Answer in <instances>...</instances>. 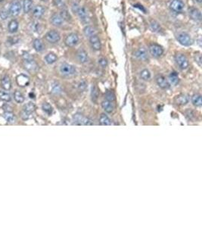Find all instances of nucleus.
Masks as SVG:
<instances>
[{"mask_svg": "<svg viewBox=\"0 0 202 227\" xmlns=\"http://www.w3.org/2000/svg\"><path fill=\"white\" fill-rule=\"evenodd\" d=\"M36 110V106L33 102H28L23 108V111L21 113V117L23 120H27L31 117L32 114Z\"/></svg>", "mask_w": 202, "mask_h": 227, "instance_id": "obj_1", "label": "nucleus"}, {"mask_svg": "<svg viewBox=\"0 0 202 227\" xmlns=\"http://www.w3.org/2000/svg\"><path fill=\"white\" fill-rule=\"evenodd\" d=\"M23 58H24V67L26 69L29 71H35L37 69V65L36 62H34L31 56L27 53H24L23 55Z\"/></svg>", "mask_w": 202, "mask_h": 227, "instance_id": "obj_2", "label": "nucleus"}, {"mask_svg": "<svg viewBox=\"0 0 202 227\" xmlns=\"http://www.w3.org/2000/svg\"><path fill=\"white\" fill-rule=\"evenodd\" d=\"M177 40L181 45H184V46H189L193 43V40H192L191 36L186 32H182V33H179L177 35Z\"/></svg>", "mask_w": 202, "mask_h": 227, "instance_id": "obj_3", "label": "nucleus"}, {"mask_svg": "<svg viewBox=\"0 0 202 227\" xmlns=\"http://www.w3.org/2000/svg\"><path fill=\"white\" fill-rule=\"evenodd\" d=\"M45 39L48 42H50V43H57V42H58L60 41L61 35L57 30H51L47 32L46 34L45 35Z\"/></svg>", "mask_w": 202, "mask_h": 227, "instance_id": "obj_4", "label": "nucleus"}, {"mask_svg": "<svg viewBox=\"0 0 202 227\" xmlns=\"http://www.w3.org/2000/svg\"><path fill=\"white\" fill-rule=\"evenodd\" d=\"M175 61L179 68L182 70H186L189 68V60L183 54H177L175 56Z\"/></svg>", "mask_w": 202, "mask_h": 227, "instance_id": "obj_5", "label": "nucleus"}, {"mask_svg": "<svg viewBox=\"0 0 202 227\" xmlns=\"http://www.w3.org/2000/svg\"><path fill=\"white\" fill-rule=\"evenodd\" d=\"M21 8H22V5H21L20 1H18V0L13 1L11 3L10 7H9L8 9L9 15L12 17L18 16L20 14V12H21Z\"/></svg>", "mask_w": 202, "mask_h": 227, "instance_id": "obj_6", "label": "nucleus"}, {"mask_svg": "<svg viewBox=\"0 0 202 227\" xmlns=\"http://www.w3.org/2000/svg\"><path fill=\"white\" fill-rule=\"evenodd\" d=\"M79 36L77 33H71L66 36L65 39V45L68 47H74L78 44Z\"/></svg>", "mask_w": 202, "mask_h": 227, "instance_id": "obj_7", "label": "nucleus"}, {"mask_svg": "<svg viewBox=\"0 0 202 227\" xmlns=\"http://www.w3.org/2000/svg\"><path fill=\"white\" fill-rule=\"evenodd\" d=\"M61 74L65 76L74 75L76 73V68L73 65H69L68 63H63L60 66Z\"/></svg>", "mask_w": 202, "mask_h": 227, "instance_id": "obj_8", "label": "nucleus"}, {"mask_svg": "<svg viewBox=\"0 0 202 227\" xmlns=\"http://www.w3.org/2000/svg\"><path fill=\"white\" fill-rule=\"evenodd\" d=\"M170 8L175 13H180L185 8V4L182 0H172L170 4Z\"/></svg>", "mask_w": 202, "mask_h": 227, "instance_id": "obj_9", "label": "nucleus"}, {"mask_svg": "<svg viewBox=\"0 0 202 227\" xmlns=\"http://www.w3.org/2000/svg\"><path fill=\"white\" fill-rule=\"evenodd\" d=\"M89 39L92 49L95 50V51H99L101 48V43L98 35L95 33V34L91 36Z\"/></svg>", "mask_w": 202, "mask_h": 227, "instance_id": "obj_10", "label": "nucleus"}, {"mask_svg": "<svg viewBox=\"0 0 202 227\" xmlns=\"http://www.w3.org/2000/svg\"><path fill=\"white\" fill-rule=\"evenodd\" d=\"M149 52L153 57L158 58L164 53V49L161 45L157 44H151L149 46Z\"/></svg>", "mask_w": 202, "mask_h": 227, "instance_id": "obj_11", "label": "nucleus"}, {"mask_svg": "<svg viewBox=\"0 0 202 227\" xmlns=\"http://www.w3.org/2000/svg\"><path fill=\"white\" fill-rule=\"evenodd\" d=\"M74 123L79 125H92V120L83 117L81 114H76L74 117Z\"/></svg>", "mask_w": 202, "mask_h": 227, "instance_id": "obj_12", "label": "nucleus"}, {"mask_svg": "<svg viewBox=\"0 0 202 227\" xmlns=\"http://www.w3.org/2000/svg\"><path fill=\"white\" fill-rule=\"evenodd\" d=\"M50 21H51V24L53 26H55V27H61L64 24V22H65L63 18L58 14H54V15H51V18H50Z\"/></svg>", "mask_w": 202, "mask_h": 227, "instance_id": "obj_13", "label": "nucleus"}, {"mask_svg": "<svg viewBox=\"0 0 202 227\" xmlns=\"http://www.w3.org/2000/svg\"><path fill=\"white\" fill-rule=\"evenodd\" d=\"M77 58L80 63L85 64L89 61V55H88V53L84 49L80 48L77 53Z\"/></svg>", "mask_w": 202, "mask_h": 227, "instance_id": "obj_14", "label": "nucleus"}, {"mask_svg": "<svg viewBox=\"0 0 202 227\" xmlns=\"http://www.w3.org/2000/svg\"><path fill=\"white\" fill-rule=\"evenodd\" d=\"M16 82L18 86H21V87H24V86H27L29 85V83H30V79H29V77L27 75L20 74V75H18L17 77Z\"/></svg>", "mask_w": 202, "mask_h": 227, "instance_id": "obj_15", "label": "nucleus"}, {"mask_svg": "<svg viewBox=\"0 0 202 227\" xmlns=\"http://www.w3.org/2000/svg\"><path fill=\"white\" fill-rule=\"evenodd\" d=\"M76 14H77L80 21L83 22H87L88 19H89V15H88V12L86 8L80 6Z\"/></svg>", "mask_w": 202, "mask_h": 227, "instance_id": "obj_16", "label": "nucleus"}, {"mask_svg": "<svg viewBox=\"0 0 202 227\" xmlns=\"http://www.w3.org/2000/svg\"><path fill=\"white\" fill-rule=\"evenodd\" d=\"M45 14V8H44L43 6L40 5H36V7L33 8V18H36V19H39V18H42L43 16V15Z\"/></svg>", "mask_w": 202, "mask_h": 227, "instance_id": "obj_17", "label": "nucleus"}, {"mask_svg": "<svg viewBox=\"0 0 202 227\" xmlns=\"http://www.w3.org/2000/svg\"><path fill=\"white\" fill-rule=\"evenodd\" d=\"M189 16L195 21H200L201 20V13L198 8H192L189 10Z\"/></svg>", "mask_w": 202, "mask_h": 227, "instance_id": "obj_18", "label": "nucleus"}, {"mask_svg": "<svg viewBox=\"0 0 202 227\" xmlns=\"http://www.w3.org/2000/svg\"><path fill=\"white\" fill-rule=\"evenodd\" d=\"M156 82H157V85L161 88H162V89H167L170 86V84L167 82V80L162 75H158L156 77Z\"/></svg>", "mask_w": 202, "mask_h": 227, "instance_id": "obj_19", "label": "nucleus"}, {"mask_svg": "<svg viewBox=\"0 0 202 227\" xmlns=\"http://www.w3.org/2000/svg\"><path fill=\"white\" fill-rule=\"evenodd\" d=\"M1 86L3 89L8 91L10 90L12 88V83L11 80L8 75H5L1 80Z\"/></svg>", "mask_w": 202, "mask_h": 227, "instance_id": "obj_20", "label": "nucleus"}, {"mask_svg": "<svg viewBox=\"0 0 202 227\" xmlns=\"http://www.w3.org/2000/svg\"><path fill=\"white\" fill-rule=\"evenodd\" d=\"M135 56L136 58H138L139 59L141 60H146L148 58V54H147V51L145 50V48H139L135 52Z\"/></svg>", "mask_w": 202, "mask_h": 227, "instance_id": "obj_21", "label": "nucleus"}, {"mask_svg": "<svg viewBox=\"0 0 202 227\" xmlns=\"http://www.w3.org/2000/svg\"><path fill=\"white\" fill-rule=\"evenodd\" d=\"M18 27H19V24L16 20H12L10 22L8 23V30L9 33H15L18 31Z\"/></svg>", "mask_w": 202, "mask_h": 227, "instance_id": "obj_22", "label": "nucleus"}, {"mask_svg": "<svg viewBox=\"0 0 202 227\" xmlns=\"http://www.w3.org/2000/svg\"><path fill=\"white\" fill-rule=\"evenodd\" d=\"M33 6V2L32 0H24L23 2V10L24 13L27 14L32 10Z\"/></svg>", "mask_w": 202, "mask_h": 227, "instance_id": "obj_23", "label": "nucleus"}, {"mask_svg": "<svg viewBox=\"0 0 202 227\" xmlns=\"http://www.w3.org/2000/svg\"><path fill=\"white\" fill-rule=\"evenodd\" d=\"M3 117L5 118V120H6L7 123H14L16 121V117L13 113H12L11 112H6L3 114Z\"/></svg>", "mask_w": 202, "mask_h": 227, "instance_id": "obj_24", "label": "nucleus"}, {"mask_svg": "<svg viewBox=\"0 0 202 227\" xmlns=\"http://www.w3.org/2000/svg\"><path fill=\"white\" fill-rule=\"evenodd\" d=\"M101 107H102V108L104 109L106 112H108V113H111L114 111L113 104H112L111 102L107 101V100L103 101L102 102H101Z\"/></svg>", "mask_w": 202, "mask_h": 227, "instance_id": "obj_25", "label": "nucleus"}, {"mask_svg": "<svg viewBox=\"0 0 202 227\" xmlns=\"http://www.w3.org/2000/svg\"><path fill=\"white\" fill-rule=\"evenodd\" d=\"M57 55H56L55 53L52 52L48 53V54H47L45 57V62H46L47 64H48V65H52V64H54L55 62L57 61Z\"/></svg>", "mask_w": 202, "mask_h": 227, "instance_id": "obj_26", "label": "nucleus"}, {"mask_svg": "<svg viewBox=\"0 0 202 227\" xmlns=\"http://www.w3.org/2000/svg\"><path fill=\"white\" fill-rule=\"evenodd\" d=\"M33 48H34V49L36 50V52H42L43 51L44 49V45L43 43H42V40L39 39H36L33 40Z\"/></svg>", "mask_w": 202, "mask_h": 227, "instance_id": "obj_27", "label": "nucleus"}, {"mask_svg": "<svg viewBox=\"0 0 202 227\" xmlns=\"http://www.w3.org/2000/svg\"><path fill=\"white\" fill-rule=\"evenodd\" d=\"M176 102L178 105H184L189 102V97L186 95H180L177 96L176 98Z\"/></svg>", "mask_w": 202, "mask_h": 227, "instance_id": "obj_28", "label": "nucleus"}, {"mask_svg": "<svg viewBox=\"0 0 202 227\" xmlns=\"http://www.w3.org/2000/svg\"><path fill=\"white\" fill-rule=\"evenodd\" d=\"M83 33H84V35L86 37L89 38L91 36L95 34L96 33H95V30L93 27H92V26L90 25H88L86 26V27H84V29H83Z\"/></svg>", "mask_w": 202, "mask_h": 227, "instance_id": "obj_29", "label": "nucleus"}, {"mask_svg": "<svg viewBox=\"0 0 202 227\" xmlns=\"http://www.w3.org/2000/svg\"><path fill=\"white\" fill-rule=\"evenodd\" d=\"M192 102L196 107H200L202 105L201 95L199 94H195L192 97Z\"/></svg>", "mask_w": 202, "mask_h": 227, "instance_id": "obj_30", "label": "nucleus"}, {"mask_svg": "<svg viewBox=\"0 0 202 227\" xmlns=\"http://www.w3.org/2000/svg\"><path fill=\"white\" fill-rule=\"evenodd\" d=\"M14 99L18 103H23L24 102V97L23 94L18 90H15L13 94Z\"/></svg>", "mask_w": 202, "mask_h": 227, "instance_id": "obj_31", "label": "nucleus"}, {"mask_svg": "<svg viewBox=\"0 0 202 227\" xmlns=\"http://www.w3.org/2000/svg\"><path fill=\"white\" fill-rule=\"evenodd\" d=\"M99 123L100 124L103 125V126H109V125H111V120L107 115L102 114L100 116Z\"/></svg>", "mask_w": 202, "mask_h": 227, "instance_id": "obj_32", "label": "nucleus"}, {"mask_svg": "<svg viewBox=\"0 0 202 227\" xmlns=\"http://www.w3.org/2000/svg\"><path fill=\"white\" fill-rule=\"evenodd\" d=\"M150 27H151V30L153 32H155V33H159L161 31V29L160 24L156 21H151V23H150Z\"/></svg>", "mask_w": 202, "mask_h": 227, "instance_id": "obj_33", "label": "nucleus"}, {"mask_svg": "<svg viewBox=\"0 0 202 227\" xmlns=\"http://www.w3.org/2000/svg\"><path fill=\"white\" fill-rule=\"evenodd\" d=\"M169 80L171 84L177 85L179 83V77L178 74L176 72H172L169 76Z\"/></svg>", "mask_w": 202, "mask_h": 227, "instance_id": "obj_34", "label": "nucleus"}, {"mask_svg": "<svg viewBox=\"0 0 202 227\" xmlns=\"http://www.w3.org/2000/svg\"><path fill=\"white\" fill-rule=\"evenodd\" d=\"M0 100L8 102L12 100V97H11L10 94L8 92H5V91H0Z\"/></svg>", "mask_w": 202, "mask_h": 227, "instance_id": "obj_35", "label": "nucleus"}, {"mask_svg": "<svg viewBox=\"0 0 202 227\" xmlns=\"http://www.w3.org/2000/svg\"><path fill=\"white\" fill-rule=\"evenodd\" d=\"M60 15L61 16V18H63L64 21H71V15H70V13L68 12V11L67 10L66 8H63L61 9V13H60Z\"/></svg>", "mask_w": 202, "mask_h": 227, "instance_id": "obj_36", "label": "nucleus"}, {"mask_svg": "<svg viewBox=\"0 0 202 227\" xmlns=\"http://www.w3.org/2000/svg\"><path fill=\"white\" fill-rule=\"evenodd\" d=\"M140 77L143 80H148L151 78V73L147 69L142 70L140 72Z\"/></svg>", "mask_w": 202, "mask_h": 227, "instance_id": "obj_37", "label": "nucleus"}, {"mask_svg": "<svg viewBox=\"0 0 202 227\" xmlns=\"http://www.w3.org/2000/svg\"><path fill=\"white\" fill-rule=\"evenodd\" d=\"M42 110H43L45 113L48 114V115L51 114V113H52V112H53V108L51 106V105H49L47 102L43 103V104H42Z\"/></svg>", "mask_w": 202, "mask_h": 227, "instance_id": "obj_38", "label": "nucleus"}, {"mask_svg": "<svg viewBox=\"0 0 202 227\" xmlns=\"http://www.w3.org/2000/svg\"><path fill=\"white\" fill-rule=\"evenodd\" d=\"M104 98H105V99L107 100V101L111 102L114 101L115 98H115L114 93L113 92H111V91H108V92H106L105 95H104Z\"/></svg>", "mask_w": 202, "mask_h": 227, "instance_id": "obj_39", "label": "nucleus"}, {"mask_svg": "<svg viewBox=\"0 0 202 227\" xmlns=\"http://www.w3.org/2000/svg\"><path fill=\"white\" fill-rule=\"evenodd\" d=\"M53 3L57 8L61 9L65 8V0H53Z\"/></svg>", "mask_w": 202, "mask_h": 227, "instance_id": "obj_40", "label": "nucleus"}, {"mask_svg": "<svg viewBox=\"0 0 202 227\" xmlns=\"http://www.w3.org/2000/svg\"><path fill=\"white\" fill-rule=\"evenodd\" d=\"M9 16L8 10L6 8H2L0 10V18L2 20H6Z\"/></svg>", "mask_w": 202, "mask_h": 227, "instance_id": "obj_41", "label": "nucleus"}, {"mask_svg": "<svg viewBox=\"0 0 202 227\" xmlns=\"http://www.w3.org/2000/svg\"><path fill=\"white\" fill-rule=\"evenodd\" d=\"M92 98L93 101H96L98 98V90L95 86H92Z\"/></svg>", "mask_w": 202, "mask_h": 227, "instance_id": "obj_42", "label": "nucleus"}, {"mask_svg": "<svg viewBox=\"0 0 202 227\" xmlns=\"http://www.w3.org/2000/svg\"><path fill=\"white\" fill-rule=\"evenodd\" d=\"M98 65L101 67V68H106L108 66V61L104 58H101L98 60Z\"/></svg>", "mask_w": 202, "mask_h": 227, "instance_id": "obj_43", "label": "nucleus"}, {"mask_svg": "<svg viewBox=\"0 0 202 227\" xmlns=\"http://www.w3.org/2000/svg\"><path fill=\"white\" fill-rule=\"evenodd\" d=\"M52 92L55 94H58L61 92V86H59V84H55L53 86Z\"/></svg>", "mask_w": 202, "mask_h": 227, "instance_id": "obj_44", "label": "nucleus"}, {"mask_svg": "<svg viewBox=\"0 0 202 227\" xmlns=\"http://www.w3.org/2000/svg\"><path fill=\"white\" fill-rule=\"evenodd\" d=\"M79 8H80V5H79L77 2H74V4L72 5V11L74 12V13H77Z\"/></svg>", "mask_w": 202, "mask_h": 227, "instance_id": "obj_45", "label": "nucleus"}, {"mask_svg": "<svg viewBox=\"0 0 202 227\" xmlns=\"http://www.w3.org/2000/svg\"><path fill=\"white\" fill-rule=\"evenodd\" d=\"M86 84L84 81L81 82V83H80V86H79L80 89H81V90H84V89H86Z\"/></svg>", "mask_w": 202, "mask_h": 227, "instance_id": "obj_46", "label": "nucleus"}, {"mask_svg": "<svg viewBox=\"0 0 202 227\" xmlns=\"http://www.w3.org/2000/svg\"><path fill=\"white\" fill-rule=\"evenodd\" d=\"M195 59H196V62H198V65L201 66V55H198V57H195Z\"/></svg>", "mask_w": 202, "mask_h": 227, "instance_id": "obj_47", "label": "nucleus"}, {"mask_svg": "<svg viewBox=\"0 0 202 227\" xmlns=\"http://www.w3.org/2000/svg\"><path fill=\"white\" fill-rule=\"evenodd\" d=\"M196 2H198V3H201L202 2V0H196Z\"/></svg>", "mask_w": 202, "mask_h": 227, "instance_id": "obj_48", "label": "nucleus"}, {"mask_svg": "<svg viewBox=\"0 0 202 227\" xmlns=\"http://www.w3.org/2000/svg\"><path fill=\"white\" fill-rule=\"evenodd\" d=\"M41 1H43V2H46V1H48V0H41Z\"/></svg>", "mask_w": 202, "mask_h": 227, "instance_id": "obj_49", "label": "nucleus"}, {"mask_svg": "<svg viewBox=\"0 0 202 227\" xmlns=\"http://www.w3.org/2000/svg\"><path fill=\"white\" fill-rule=\"evenodd\" d=\"M2 1H4V0H0V2H2Z\"/></svg>", "mask_w": 202, "mask_h": 227, "instance_id": "obj_50", "label": "nucleus"}]
</instances>
